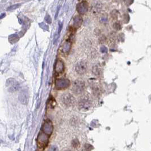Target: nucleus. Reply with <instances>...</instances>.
Wrapping results in <instances>:
<instances>
[{
  "label": "nucleus",
  "mask_w": 151,
  "mask_h": 151,
  "mask_svg": "<svg viewBox=\"0 0 151 151\" xmlns=\"http://www.w3.org/2000/svg\"><path fill=\"white\" fill-rule=\"evenodd\" d=\"M72 145L73 148H77L79 146V142L77 139L73 140L72 142Z\"/></svg>",
  "instance_id": "2eb2a0df"
},
{
  "label": "nucleus",
  "mask_w": 151,
  "mask_h": 151,
  "mask_svg": "<svg viewBox=\"0 0 151 151\" xmlns=\"http://www.w3.org/2000/svg\"><path fill=\"white\" fill-rule=\"evenodd\" d=\"M39 26H40L41 28H42L43 29H44L46 30H48V26H47L44 23H41V24H39Z\"/></svg>",
  "instance_id": "a211bd4d"
},
{
  "label": "nucleus",
  "mask_w": 151,
  "mask_h": 151,
  "mask_svg": "<svg viewBox=\"0 0 151 151\" xmlns=\"http://www.w3.org/2000/svg\"><path fill=\"white\" fill-rule=\"evenodd\" d=\"M4 16H5V14H4V13L2 14V15L1 16H0V18L2 19L3 17H4Z\"/></svg>",
  "instance_id": "5701e85b"
},
{
  "label": "nucleus",
  "mask_w": 151,
  "mask_h": 151,
  "mask_svg": "<svg viewBox=\"0 0 151 151\" xmlns=\"http://www.w3.org/2000/svg\"><path fill=\"white\" fill-rule=\"evenodd\" d=\"M45 20L49 24H51L52 23V19L51 18V16H50L48 15V14H47V15L46 16Z\"/></svg>",
  "instance_id": "f3484780"
},
{
  "label": "nucleus",
  "mask_w": 151,
  "mask_h": 151,
  "mask_svg": "<svg viewBox=\"0 0 151 151\" xmlns=\"http://www.w3.org/2000/svg\"><path fill=\"white\" fill-rule=\"evenodd\" d=\"M100 51H101L102 53H104V52H108V49H107V48L104 47V46H102V47L100 48Z\"/></svg>",
  "instance_id": "aec40b11"
},
{
  "label": "nucleus",
  "mask_w": 151,
  "mask_h": 151,
  "mask_svg": "<svg viewBox=\"0 0 151 151\" xmlns=\"http://www.w3.org/2000/svg\"><path fill=\"white\" fill-rule=\"evenodd\" d=\"M58 34L60 33V31L62 30V22H59V24H58Z\"/></svg>",
  "instance_id": "412c9836"
},
{
  "label": "nucleus",
  "mask_w": 151,
  "mask_h": 151,
  "mask_svg": "<svg viewBox=\"0 0 151 151\" xmlns=\"http://www.w3.org/2000/svg\"><path fill=\"white\" fill-rule=\"evenodd\" d=\"M19 99L22 104H26L28 103V93L26 89L22 90L19 94Z\"/></svg>",
  "instance_id": "1a4fd4ad"
},
{
  "label": "nucleus",
  "mask_w": 151,
  "mask_h": 151,
  "mask_svg": "<svg viewBox=\"0 0 151 151\" xmlns=\"http://www.w3.org/2000/svg\"><path fill=\"white\" fill-rule=\"evenodd\" d=\"M8 82H9V83L7 82V85H9V90L10 92H15L19 88V84L18 83L16 82L15 80L10 78L8 80Z\"/></svg>",
  "instance_id": "9d476101"
},
{
  "label": "nucleus",
  "mask_w": 151,
  "mask_h": 151,
  "mask_svg": "<svg viewBox=\"0 0 151 151\" xmlns=\"http://www.w3.org/2000/svg\"><path fill=\"white\" fill-rule=\"evenodd\" d=\"M70 48V42L66 41L64 43L62 46V51L64 52H68Z\"/></svg>",
  "instance_id": "ddd939ff"
},
{
  "label": "nucleus",
  "mask_w": 151,
  "mask_h": 151,
  "mask_svg": "<svg viewBox=\"0 0 151 151\" xmlns=\"http://www.w3.org/2000/svg\"><path fill=\"white\" fill-rule=\"evenodd\" d=\"M62 100L64 105L67 107L73 106L76 102L74 97L70 93L63 94L62 97Z\"/></svg>",
  "instance_id": "f03ea898"
},
{
  "label": "nucleus",
  "mask_w": 151,
  "mask_h": 151,
  "mask_svg": "<svg viewBox=\"0 0 151 151\" xmlns=\"http://www.w3.org/2000/svg\"><path fill=\"white\" fill-rule=\"evenodd\" d=\"M79 108L82 110L86 111L91 106V102L88 96H82L78 102Z\"/></svg>",
  "instance_id": "7ed1b4c3"
},
{
  "label": "nucleus",
  "mask_w": 151,
  "mask_h": 151,
  "mask_svg": "<svg viewBox=\"0 0 151 151\" xmlns=\"http://www.w3.org/2000/svg\"><path fill=\"white\" fill-rule=\"evenodd\" d=\"M87 70L86 64L84 62H78L76 66V71L79 74H83Z\"/></svg>",
  "instance_id": "0eeeda50"
},
{
  "label": "nucleus",
  "mask_w": 151,
  "mask_h": 151,
  "mask_svg": "<svg viewBox=\"0 0 151 151\" xmlns=\"http://www.w3.org/2000/svg\"><path fill=\"white\" fill-rule=\"evenodd\" d=\"M113 27H114V28L115 29H116V30H120L121 28H122L120 24H118V23H115V24H114V26H113Z\"/></svg>",
  "instance_id": "6ab92c4d"
},
{
  "label": "nucleus",
  "mask_w": 151,
  "mask_h": 151,
  "mask_svg": "<svg viewBox=\"0 0 151 151\" xmlns=\"http://www.w3.org/2000/svg\"><path fill=\"white\" fill-rule=\"evenodd\" d=\"M42 131L49 136L52 134V132H53V125H52V122L49 119L46 120L44 123L42 127Z\"/></svg>",
  "instance_id": "423d86ee"
},
{
  "label": "nucleus",
  "mask_w": 151,
  "mask_h": 151,
  "mask_svg": "<svg viewBox=\"0 0 151 151\" xmlns=\"http://www.w3.org/2000/svg\"><path fill=\"white\" fill-rule=\"evenodd\" d=\"M77 10L78 13L84 14L87 12L88 10V4L86 1H82L77 5Z\"/></svg>",
  "instance_id": "6e6552de"
},
{
  "label": "nucleus",
  "mask_w": 151,
  "mask_h": 151,
  "mask_svg": "<svg viewBox=\"0 0 151 151\" xmlns=\"http://www.w3.org/2000/svg\"><path fill=\"white\" fill-rule=\"evenodd\" d=\"M20 4H15V5H12V6H10V7L8 8V11H12V10L16 9L17 8H18L20 6Z\"/></svg>",
  "instance_id": "4468645a"
},
{
  "label": "nucleus",
  "mask_w": 151,
  "mask_h": 151,
  "mask_svg": "<svg viewBox=\"0 0 151 151\" xmlns=\"http://www.w3.org/2000/svg\"><path fill=\"white\" fill-rule=\"evenodd\" d=\"M85 82L82 80H76L73 84L72 91L74 94H80L82 93L85 90Z\"/></svg>",
  "instance_id": "f257e3e1"
},
{
  "label": "nucleus",
  "mask_w": 151,
  "mask_h": 151,
  "mask_svg": "<svg viewBox=\"0 0 151 151\" xmlns=\"http://www.w3.org/2000/svg\"><path fill=\"white\" fill-rule=\"evenodd\" d=\"M82 24V19L79 16H76L74 18V24L73 26L76 28H78Z\"/></svg>",
  "instance_id": "f8f14e48"
},
{
  "label": "nucleus",
  "mask_w": 151,
  "mask_h": 151,
  "mask_svg": "<svg viewBox=\"0 0 151 151\" xmlns=\"http://www.w3.org/2000/svg\"><path fill=\"white\" fill-rule=\"evenodd\" d=\"M50 136L46 135L43 132H40L38 137V143L41 148L45 147L48 144V138Z\"/></svg>",
  "instance_id": "39448f33"
},
{
  "label": "nucleus",
  "mask_w": 151,
  "mask_h": 151,
  "mask_svg": "<svg viewBox=\"0 0 151 151\" xmlns=\"http://www.w3.org/2000/svg\"><path fill=\"white\" fill-rule=\"evenodd\" d=\"M60 6H58V8H57V11H56V14H55V16H54V18L56 19L58 18V12H59V10H60Z\"/></svg>",
  "instance_id": "4be33fe9"
},
{
  "label": "nucleus",
  "mask_w": 151,
  "mask_h": 151,
  "mask_svg": "<svg viewBox=\"0 0 151 151\" xmlns=\"http://www.w3.org/2000/svg\"><path fill=\"white\" fill-rule=\"evenodd\" d=\"M70 85V81L67 78H59L55 81V86L58 90L66 89Z\"/></svg>",
  "instance_id": "20e7f679"
},
{
  "label": "nucleus",
  "mask_w": 151,
  "mask_h": 151,
  "mask_svg": "<svg viewBox=\"0 0 151 151\" xmlns=\"http://www.w3.org/2000/svg\"><path fill=\"white\" fill-rule=\"evenodd\" d=\"M93 71L96 75H99L100 74V70L97 66H94L93 68Z\"/></svg>",
  "instance_id": "dca6fc26"
},
{
  "label": "nucleus",
  "mask_w": 151,
  "mask_h": 151,
  "mask_svg": "<svg viewBox=\"0 0 151 151\" xmlns=\"http://www.w3.org/2000/svg\"><path fill=\"white\" fill-rule=\"evenodd\" d=\"M55 72L57 73H62L64 70V64L62 60L58 59L56 62L55 65Z\"/></svg>",
  "instance_id": "9b49d317"
}]
</instances>
